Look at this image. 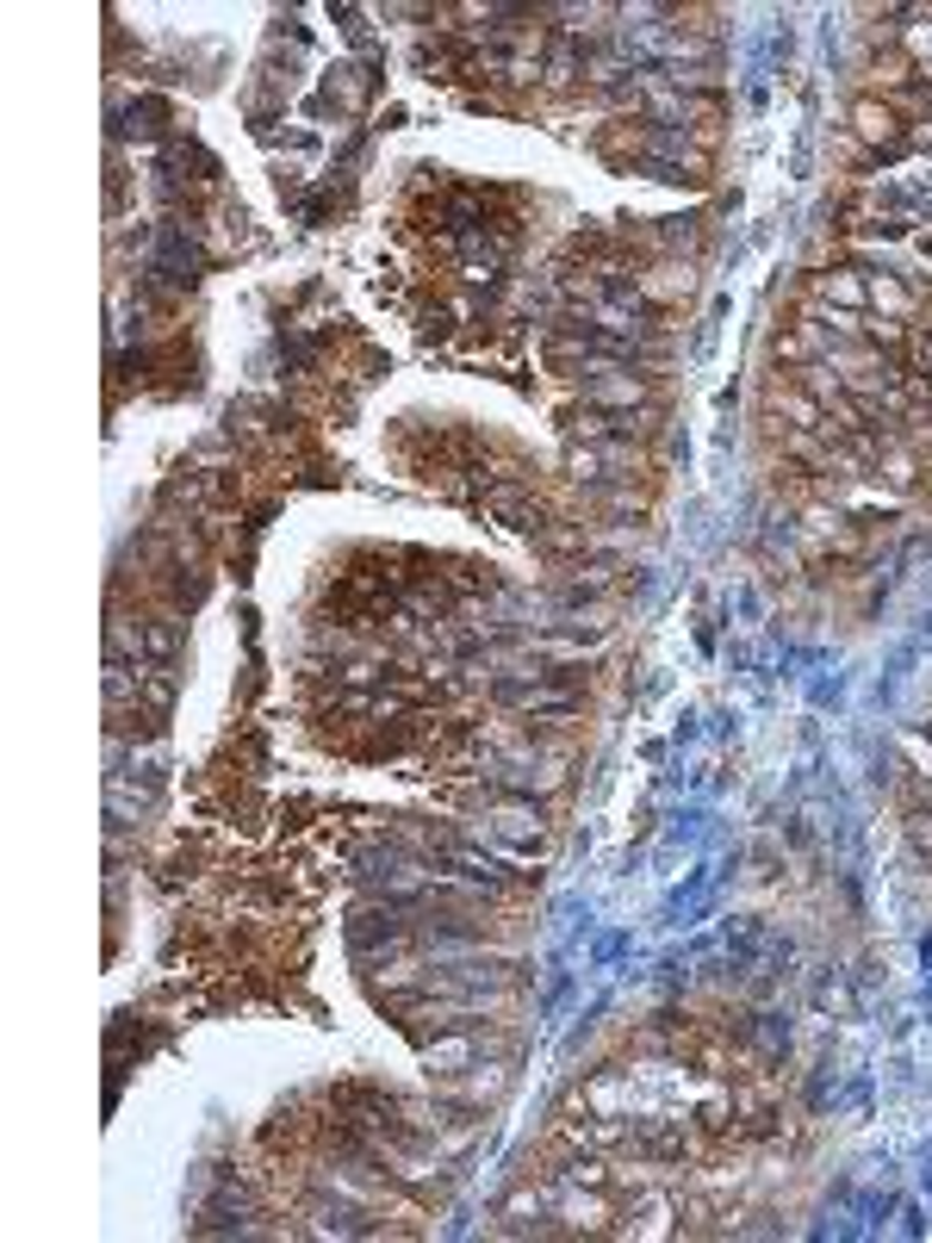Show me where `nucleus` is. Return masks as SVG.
<instances>
[{
  "label": "nucleus",
  "instance_id": "nucleus-1",
  "mask_svg": "<svg viewBox=\"0 0 932 1243\" xmlns=\"http://www.w3.org/2000/svg\"><path fill=\"white\" fill-rule=\"evenodd\" d=\"M858 131H864L870 143H889V150L901 143V119H895V106H877V100H864V106H858Z\"/></svg>",
  "mask_w": 932,
  "mask_h": 1243
}]
</instances>
